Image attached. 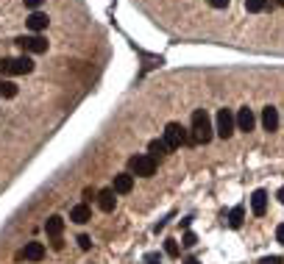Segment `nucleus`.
Instances as JSON below:
<instances>
[{
  "label": "nucleus",
  "instance_id": "obj_22",
  "mask_svg": "<svg viewBox=\"0 0 284 264\" xmlns=\"http://www.w3.org/2000/svg\"><path fill=\"white\" fill-rule=\"evenodd\" d=\"M181 245H184V247H192V245H198V237H195L192 231H187V234H184V239H181Z\"/></svg>",
  "mask_w": 284,
  "mask_h": 264
},
{
  "label": "nucleus",
  "instance_id": "obj_24",
  "mask_svg": "<svg viewBox=\"0 0 284 264\" xmlns=\"http://www.w3.org/2000/svg\"><path fill=\"white\" fill-rule=\"evenodd\" d=\"M145 264H162V256H159V253H148L145 256Z\"/></svg>",
  "mask_w": 284,
  "mask_h": 264
},
{
  "label": "nucleus",
  "instance_id": "obj_7",
  "mask_svg": "<svg viewBox=\"0 0 284 264\" xmlns=\"http://www.w3.org/2000/svg\"><path fill=\"white\" fill-rule=\"evenodd\" d=\"M114 192L117 195H129L131 189H134V175L131 172H120V175H114Z\"/></svg>",
  "mask_w": 284,
  "mask_h": 264
},
{
  "label": "nucleus",
  "instance_id": "obj_23",
  "mask_svg": "<svg viewBox=\"0 0 284 264\" xmlns=\"http://www.w3.org/2000/svg\"><path fill=\"white\" fill-rule=\"evenodd\" d=\"M78 247H81V250H89V247H92V239L86 237V234H81V237H78Z\"/></svg>",
  "mask_w": 284,
  "mask_h": 264
},
{
  "label": "nucleus",
  "instance_id": "obj_28",
  "mask_svg": "<svg viewBox=\"0 0 284 264\" xmlns=\"http://www.w3.org/2000/svg\"><path fill=\"white\" fill-rule=\"evenodd\" d=\"M212 3V9H226L229 6V0H209Z\"/></svg>",
  "mask_w": 284,
  "mask_h": 264
},
{
  "label": "nucleus",
  "instance_id": "obj_11",
  "mask_svg": "<svg viewBox=\"0 0 284 264\" xmlns=\"http://www.w3.org/2000/svg\"><path fill=\"white\" fill-rule=\"evenodd\" d=\"M23 256H26L28 262H42L45 259V245L42 242H28L26 250H23Z\"/></svg>",
  "mask_w": 284,
  "mask_h": 264
},
{
  "label": "nucleus",
  "instance_id": "obj_31",
  "mask_svg": "<svg viewBox=\"0 0 284 264\" xmlns=\"http://www.w3.org/2000/svg\"><path fill=\"white\" fill-rule=\"evenodd\" d=\"M279 6H284V0H279Z\"/></svg>",
  "mask_w": 284,
  "mask_h": 264
},
{
  "label": "nucleus",
  "instance_id": "obj_21",
  "mask_svg": "<svg viewBox=\"0 0 284 264\" xmlns=\"http://www.w3.org/2000/svg\"><path fill=\"white\" fill-rule=\"evenodd\" d=\"M164 253H167V256H179V242H176V239H167V242H164Z\"/></svg>",
  "mask_w": 284,
  "mask_h": 264
},
{
  "label": "nucleus",
  "instance_id": "obj_1",
  "mask_svg": "<svg viewBox=\"0 0 284 264\" xmlns=\"http://www.w3.org/2000/svg\"><path fill=\"white\" fill-rule=\"evenodd\" d=\"M212 137H215V128H212V120H209V114L204 109L192 111V134H189V145H207V142H212Z\"/></svg>",
  "mask_w": 284,
  "mask_h": 264
},
{
  "label": "nucleus",
  "instance_id": "obj_18",
  "mask_svg": "<svg viewBox=\"0 0 284 264\" xmlns=\"http://www.w3.org/2000/svg\"><path fill=\"white\" fill-rule=\"evenodd\" d=\"M28 72H34V59H31V56H20L17 59V75H28Z\"/></svg>",
  "mask_w": 284,
  "mask_h": 264
},
{
  "label": "nucleus",
  "instance_id": "obj_27",
  "mask_svg": "<svg viewBox=\"0 0 284 264\" xmlns=\"http://www.w3.org/2000/svg\"><path fill=\"white\" fill-rule=\"evenodd\" d=\"M276 242H279V245H284V222L276 228Z\"/></svg>",
  "mask_w": 284,
  "mask_h": 264
},
{
  "label": "nucleus",
  "instance_id": "obj_17",
  "mask_svg": "<svg viewBox=\"0 0 284 264\" xmlns=\"http://www.w3.org/2000/svg\"><path fill=\"white\" fill-rule=\"evenodd\" d=\"M0 75H17V59L3 56V59H0Z\"/></svg>",
  "mask_w": 284,
  "mask_h": 264
},
{
  "label": "nucleus",
  "instance_id": "obj_4",
  "mask_svg": "<svg viewBox=\"0 0 284 264\" xmlns=\"http://www.w3.org/2000/svg\"><path fill=\"white\" fill-rule=\"evenodd\" d=\"M187 131L179 125V122H167V128H164V142H167V147L170 150H176V147L187 145Z\"/></svg>",
  "mask_w": 284,
  "mask_h": 264
},
{
  "label": "nucleus",
  "instance_id": "obj_3",
  "mask_svg": "<svg viewBox=\"0 0 284 264\" xmlns=\"http://www.w3.org/2000/svg\"><path fill=\"white\" fill-rule=\"evenodd\" d=\"M131 172H134V175H142V178H151L156 172V159L148 153L134 156V159H131Z\"/></svg>",
  "mask_w": 284,
  "mask_h": 264
},
{
  "label": "nucleus",
  "instance_id": "obj_9",
  "mask_svg": "<svg viewBox=\"0 0 284 264\" xmlns=\"http://www.w3.org/2000/svg\"><path fill=\"white\" fill-rule=\"evenodd\" d=\"M70 220H73V222H78V225H84V222H89V220H92V212H89V206H86V203H78V206H73V209H70Z\"/></svg>",
  "mask_w": 284,
  "mask_h": 264
},
{
  "label": "nucleus",
  "instance_id": "obj_19",
  "mask_svg": "<svg viewBox=\"0 0 284 264\" xmlns=\"http://www.w3.org/2000/svg\"><path fill=\"white\" fill-rule=\"evenodd\" d=\"M0 95H3V97H17V84H14V81H3V84H0Z\"/></svg>",
  "mask_w": 284,
  "mask_h": 264
},
{
  "label": "nucleus",
  "instance_id": "obj_8",
  "mask_svg": "<svg viewBox=\"0 0 284 264\" xmlns=\"http://www.w3.org/2000/svg\"><path fill=\"white\" fill-rule=\"evenodd\" d=\"M251 212L257 214V217H262V214L267 212V192L265 189H257V192L251 195Z\"/></svg>",
  "mask_w": 284,
  "mask_h": 264
},
{
  "label": "nucleus",
  "instance_id": "obj_16",
  "mask_svg": "<svg viewBox=\"0 0 284 264\" xmlns=\"http://www.w3.org/2000/svg\"><path fill=\"white\" fill-rule=\"evenodd\" d=\"M242 220H245V206H234L232 212H229V225H232V228H240Z\"/></svg>",
  "mask_w": 284,
  "mask_h": 264
},
{
  "label": "nucleus",
  "instance_id": "obj_26",
  "mask_svg": "<svg viewBox=\"0 0 284 264\" xmlns=\"http://www.w3.org/2000/svg\"><path fill=\"white\" fill-rule=\"evenodd\" d=\"M45 0H26V9H31V11H36L39 6H42Z\"/></svg>",
  "mask_w": 284,
  "mask_h": 264
},
{
  "label": "nucleus",
  "instance_id": "obj_12",
  "mask_svg": "<svg viewBox=\"0 0 284 264\" xmlns=\"http://www.w3.org/2000/svg\"><path fill=\"white\" fill-rule=\"evenodd\" d=\"M262 125H265V131H276V128H279V111H276L273 106H265V109H262Z\"/></svg>",
  "mask_w": 284,
  "mask_h": 264
},
{
  "label": "nucleus",
  "instance_id": "obj_29",
  "mask_svg": "<svg viewBox=\"0 0 284 264\" xmlns=\"http://www.w3.org/2000/svg\"><path fill=\"white\" fill-rule=\"evenodd\" d=\"M279 200H282V203H284V187L279 189Z\"/></svg>",
  "mask_w": 284,
  "mask_h": 264
},
{
  "label": "nucleus",
  "instance_id": "obj_13",
  "mask_svg": "<svg viewBox=\"0 0 284 264\" xmlns=\"http://www.w3.org/2000/svg\"><path fill=\"white\" fill-rule=\"evenodd\" d=\"M117 192H114V189H101V192H98V206H101V212H112L114 209V200H117Z\"/></svg>",
  "mask_w": 284,
  "mask_h": 264
},
{
  "label": "nucleus",
  "instance_id": "obj_30",
  "mask_svg": "<svg viewBox=\"0 0 284 264\" xmlns=\"http://www.w3.org/2000/svg\"><path fill=\"white\" fill-rule=\"evenodd\" d=\"M184 264H201V262H198V259H187Z\"/></svg>",
  "mask_w": 284,
  "mask_h": 264
},
{
  "label": "nucleus",
  "instance_id": "obj_14",
  "mask_svg": "<svg viewBox=\"0 0 284 264\" xmlns=\"http://www.w3.org/2000/svg\"><path fill=\"white\" fill-rule=\"evenodd\" d=\"M26 25L31 28L34 34H39V31H45V28H48V14H42V11H34V14L26 20Z\"/></svg>",
  "mask_w": 284,
  "mask_h": 264
},
{
  "label": "nucleus",
  "instance_id": "obj_5",
  "mask_svg": "<svg viewBox=\"0 0 284 264\" xmlns=\"http://www.w3.org/2000/svg\"><path fill=\"white\" fill-rule=\"evenodd\" d=\"M17 45L23 48V50H28V53H45V50H48V39H45V36H39V34H34V36H20Z\"/></svg>",
  "mask_w": 284,
  "mask_h": 264
},
{
  "label": "nucleus",
  "instance_id": "obj_10",
  "mask_svg": "<svg viewBox=\"0 0 284 264\" xmlns=\"http://www.w3.org/2000/svg\"><path fill=\"white\" fill-rule=\"evenodd\" d=\"M45 231H48V237H51V239H59L61 231H64V220H61L59 214L48 217V222H45Z\"/></svg>",
  "mask_w": 284,
  "mask_h": 264
},
{
  "label": "nucleus",
  "instance_id": "obj_20",
  "mask_svg": "<svg viewBox=\"0 0 284 264\" xmlns=\"http://www.w3.org/2000/svg\"><path fill=\"white\" fill-rule=\"evenodd\" d=\"M267 0H245V9L251 11V14H259V11H265Z\"/></svg>",
  "mask_w": 284,
  "mask_h": 264
},
{
  "label": "nucleus",
  "instance_id": "obj_6",
  "mask_svg": "<svg viewBox=\"0 0 284 264\" xmlns=\"http://www.w3.org/2000/svg\"><path fill=\"white\" fill-rule=\"evenodd\" d=\"M254 125H257V117H254V111H251L248 106H242V109L237 111V128L248 134V131H254Z\"/></svg>",
  "mask_w": 284,
  "mask_h": 264
},
{
  "label": "nucleus",
  "instance_id": "obj_25",
  "mask_svg": "<svg viewBox=\"0 0 284 264\" xmlns=\"http://www.w3.org/2000/svg\"><path fill=\"white\" fill-rule=\"evenodd\" d=\"M259 264H282V256H265Z\"/></svg>",
  "mask_w": 284,
  "mask_h": 264
},
{
  "label": "nucleus",
  "instance_id": "obj_2",
  "mask_svg": "<svg viewBox=\"0 0 284 264\" xmlns=\"http://www.w3.org/2000/svg\"><path fill=\"white\" fill-rule=\"evenodd\" d=\"M215 131H217L220 139H229L234 131H237V114H232L229 109H220L217 111V128Z\"/></svg>",
  "mask_w": 284,
  "mask_h": 264
},
{
  "label": "nucleus",
  "instance_id": "obj_15",
  "mask_svg": "<svg viewBox=\"0 0 284 264\" xmlns=\"http://www.w3.org/2000/svg\"><path fill=\"white\" fill-rule=\"evenodd\" d=\"M167 150H170V147H167V142H164V139H154V142L148 145V156H154V159H162Z\"/></svg>",
  "mask_w": 284,
  "mask_h": 264
}]
</instances>
